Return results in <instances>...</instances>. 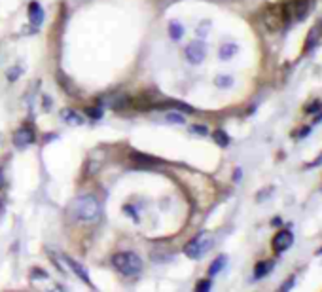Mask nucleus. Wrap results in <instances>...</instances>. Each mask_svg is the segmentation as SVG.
<instances>
[{"instance_id": "f257e3e1", "label": "nucleus", "mask_w": 322, "mask_h": 292, "mask_svg": "<svg viewBox=\"0 0 322 292\" xmlns=\"http://www.w3.org/2000/svg\"><path fill=\"white\" fill-rule=\"evenodd\" d=\"M72 215L82 222H95L101 216V203L95 196H82L72 203Z\"/></svg>"}, {"instance_id": "f03ea898", "label": "nucleus", "mask_w": 322, "mask_h": 292, "mask_svg": "<svg viewBox=\"0 0 322 292\" xmlns=\"http://www.w3.org/2000/svg\"><path fill=\"white\" fill-rule=\"evenodd\" d=\"M112 266L123 275H138L142 271V260L135 252H118L112 256Z\"/></svg>"}, {"instance_id": "7ed1b4c3", "label": "nucleus", "mask_w": 322, "mask_h": 292, "mask_svg": "<svg viewBox=\"0 0 322 292\" xmlns=\"http://www.w3.org/2000/svg\"><path fill=\"white\" fill-rule=\"evenodd\" d=\"M211 247H213V235L209 231H201L184 247V254L192 260H197V258L205 256L211 250Z\"/></svg>"}, {"instance_id": "20e7f679", "label": "nucleus", "mask_w": 322, "mask_h": 292, "mask_svg": "<svg viewBox=\"0 0 322 292\" xmlns=\"http://www.w3.org/2000/svg\"><path fill=\"white\" fill-rule=\"evenodd\" d=\"M309 0H290L282 4V17L290 21H303V17L309 12Z\"/></svg>"}, {"instance_id": "39448f33", "label": "nucleus", "mask_w": 322, "mask_h": 292, "mask_svg": "<svg viewBox=\"0 0 322 292\" xmlns=\"http://www.w3.org/2000/svg\"><path fill=\"white\" fill-rule=\"evenodd\" d=\"M207 57V44L203 40H193L186 47V59L192 65H199L203 63V59Z\"/></svg>"}, {"instance_id": "423d86ee", "label": "nucleus", "mask_w": 322, "mask_h": 292, "mask_svg": "<svg viewBox=\"0 0 322 292\" xmlns=\"http://www.w3.org/2000/svg\"><path fill=\"white\" fill-rule=\"evenodd\" d=\"M292 243H294L292 231L280 230V231L275 233V237H273V241H271V247H273V250H275L277 254H282V252H286L288 248L292 247Z\"/></svg>"}, {"instance_id": "0eeeda50", "label": "nucleus", "mask_w": 322, "mask_h": 292, "mask_svg": "<svg viewBox=\"0 0 322 292\" xmlns=\"http://www.w3.org/2000/svg\"><path fill=\"white\" fill-rule=\"evenodd\" d=\"M34 142V131L31 127H19L15 133H14V144L17 148H27L29 144Z\"/></svg>"}, {"instance_id": "6e6552de", "label": "nucleus", "mask_w": 322, "mask_h": 292, "mask_svg": "<svg viewBox=\"0 0 322 292\" xmlns=\"http://www.w3.org/2000/svg\"><path fill=\"white\" fill-rule=\"evenodd\" d=\"M63 260H64V264H66V268H68V270L72 271L74 275H78V277H80V279H82V281H84L86 285H89V287H91V281H89V275H87V271L84 270V266H82V264L74 262V260H72V258H68L66 254H63Z\"/></svg>"}, {"instance_id": "1a4fd4ad", "label": "nucleus", "mask_w": 322, "mask_h": 292, "mask_svg": "<svg viewBox=\"0 0 322 292\" xmlns=\"http://www.w3.org/2000/svg\"><path fill=\"white\" fill-rule=\"evenodd\" d=\"M282 21H284L282 12H280V14H275L273 8H269L267 14H265V17H263V23H265V27H267L269 31H279L280 27H282Z\"/></svg>"}, {"instance_id": "9d476101", "label": "nucleus", "mask_w": 322, "mask_h": 292, "mask_svg": "<svg viewBox=\"0 0 322 292\" xmlns=\"http://www.w3.org/2000/svg\"><path fill=\"white\" fill-rule=\"evenodd\" d=\"M29 19L34 27H40L44 21V10L38 2H31L29 4Z\"/></svg>"}, {"instance_id": "9b49d317", "label": "nucleus", "mask_w": 322, "mask_h": 292, "mask_svg": "<svg viewBox=\"0 0 322 292\" xmlns=\"http://www.w3.org/2000/svg\"><path fill=\"white\" fill-rule=\"evenodd\" d=\"M275 268V262L273 260H260L256 266H254V279H261L265 277L267 273H271Z\"/></svg>"}, {"instance_id": "f8f14e48", "label": "nucleus", "mask_w": 322, "mask_h": 292, "mask_svg": "<svg viewBox=\"0 0 322 292\" xmlns=\"http://www.w3.org/2000/svg\"><path fill=\"white\" fill-rule=\"evenodd\" d=\"M61 118H63V122H66L68 125H84V116L78 114L76 110H72V108L63 110V112H61Z\"/></svg>"}, {"instance_id": "ddd939ff", "label": "nucleus", "mask_w": 322, "mask_h": 292, "mask_svg": "<svg viewBox=\"0 0 322 292\" xmlns=\"http://www.w3.org/2000/svg\"><path fill=\"white\" fill-rule=\"evenodd\" d=\"M319 38H321V27L317 25V27H313V29L309 31V34H307V38H305V44H303V49H305V51H311L315 46L319 44Z\"/></svg>"}, {"instance_id": "4468645a", "label": "nucleus", "mask_w": 322, "mask_h": 292, "mask_svg": "<svg viewBox=\"0 0 322 292\" xmlns=\"http://www.w3.org/2000/svg\"><path fill=\"white\" fill-rule=\"evenodd\" d=\"M226 262H228V256H226V254H220L215 262L211 264V268H209V277H215V275H218L220 271L224 270Z\"/></svg>"}, {"instance_id": "2eb2a0df", "label": "nucleus", "mask_w": 322, "mask_h": 292, "mask_svg": "<svg viewBox=\"0 0 322 292\" xmlns=\"http://www.w3.org/2000/svg\"><path fill=\"white\" fill-rule=\"evenodd\" d=\"M237 51H239V46L237 44H224V46H220L218 55H220V59L228 61V59H231V57L235 55Z\"/></svg>"}, {"instance_id": "dca6fc26", "label": "nucleus", "mask_w": 322, "mask_h": 292, "mask_svg": "<svg viewBox=\"0 0 322 292\" xmlns=\"http://www.w3.org/2000/svg\"><path fill=\"white\" fill-rule=\"evenodd\" d=\"M169 34H171L172 40H180L182 34H184V27L178 21H171L169 23Z\"/></svg>"}, {"instance_id": "f3484780", "label": "nucleus", "mask_w": 322, "mask_h": 292, "mask_svg": "<svg viewBox=\"0 0 322 292\" xmlns=\"http://www.w3.org/2000/svg\"><path fill=\"white\" fill-rule=\"evenodd\" d=\"M213 138L216 140V144L222 146V148L230 146V135H228L226 131H222V129H216L215 133H213Z\"/></svg>"}, {"instance_id": "a211bd4d", "label": "nucleus", "mask_w": 322, "mask_h": 292, "mask_svg": "<svg viewBox=\"0 0 322 292\" xmlns=\"http://www.w3.org/2000/svg\"><path fill=\"white\" fill-rule=\"evenodd\" d=\"M215 84L218 88H231V86H233V78H231V76H226V74H220V76H216Z\"/></svg>"}, {"instance_id": "6ab92c4d", "label": "nucleus", "mask_w": 322, "mask_h": 292, "mask_svg": "<svg viewBox=\"0 0 322 292\" xmlns=\"http://www.w3.org/2000/svg\"><path fill=\"white\" fill-rule=\"evenodd\" d=\"M133 159L137 163H142V165H152V163H159V159H153V157H148L144 154H133Z\"/></svg>"}, {"instance_id": "aec40b11", "label": "nucleus", "mask_w": 322, "mask_h": 292, "mask_svg": "<svg viewBox=\"0 0 322 292\" xmlns=\"http://www.w3.org/2000/svg\"><path fill=\"white\" fill-rule=\"evenodd\" d=\"M165 120H167L169 123H178V125L184 123V116H180V114H176V112H169L165 116Z\"/></svg>"}, {"instance_id": "412c9836", "label": "nucleus", "mask_w": 322, "mask_h": 292, "mask_svg": "<svg viewBox=\"0 0 322 292\" xmlns=\"http://www.w3.org/2000/svg\"><path fill=\"white\" fill-rule=\"evenodd\" d=\"M319 110H322V105H321V101H313L307 108H305V114H317Z\"/></svg>"}, {"instance_id": "4be33fe9", "label": "nucleus", "mask_w": 322, "mask_h": 292, "mask_svg": "<svg viewBox=\"0 0 322 292\" xmlns=\"http://www.w3.org/2000/svg\"><path fill=\"white\" fill-rule=\"evenodd\" d=\"M195 291H197V292H207V291H211V279H205V281L197 283Z\"/></svg>"}, {"instance_id": "5701e85b", "label": "nucleus", "mask_w": 322, "mask_h": 292, "mask_svg": "<svg viewBox=\"0 0 322 292\" xmlns=\"http://www.w3.org/2000/svg\"><path fill=\"white\" fill-rule=\"evenodd\" d=\"M49 275L46 273V271L38 270V268H34V270H31V279H47Z\"/></svg>"}, {"instance_id": "b1692460", "label": "nucleus", "mask_w": 322, "mask_h": 292, "mask_svg": "<svg viewBox=\"0 0 322 292\" xmlns=\"http://www.w3.org/2000/svg\"><path fill=\"white\" fill-rule=\"evenodd\" d=\"M294 283H296V279H294V275H290V277L286 279V283H282V285H280V291L282 292L290 291V289L294 287Z\"/></svg>"}, {"instance_id": "393cba45", "label": "nucleus", "mask_w": 322, "mask_h": 292, "mask_svg": "<svg viewBox=\"0 0 322 292\" xmlns=\"http://www.w3.org/2000/svg\"><path fill=\"white\" fill-rule=\"evenodd\" d=\"M87 116H91V118H95V120H99V118H103V110L101 108H86Z\"/></svg>"}, {"instance_id": "a878e982", "label": "nucleus", "mask_w": 322, "mask_h": 292, "mask_svg": "<svg viewBox=\"0 0 322 292\" xmlns=\"http://www.w3.org/2000/svg\"><path fill=\"white\" fill-rule=\"evenodd\" d=\"M19 74H21V68H17V67L12 68V70L8 72V80H10V82H14V80H15V78H17Z\"/></svg>"}, {"instance_id": "bb28decb", "label": "nucleus", "mask_w": 322, "mask_h": 292, "mask_svg": "<svg viewBox=\"0 0 322 292\" xmlns=\"http://www.w3.org/2000/svg\"><path fill=\"white\" fill-rule=\"evenodd\" d=\"M311 131H313V125H307V127H303V129H300V131L296 133V137H298V138H303V137L309 135Z\"/></svg>"}, {"instance_id": "cd10ccee", "label": "nucleus", "mask_w": 322, "mask_h": 292, "mask_svg": "<svg viewBox=\"0 0 322 292\" xmlns=\"http://www.w3.org/2000/svg\"><path fill=\"white\" fill-rule=\"evenodd\" d=\"M192 131L193 133H199V135H207V133H209V129H207L205 125H193Z\"/></svg>"}, {"instance_id": "c85d7f7f", "label": "nucleus", "mask_w": 322, "mask_h": 292, "mask_svg": "<svg viewBox=\"0 0 322 292\" xmlns=\"http://www.w3.org/2000/svg\"><path fill=\"white\" fill-rule=\"evenodd\" d=\"M322 163V154L319 157H317V159H315V161H313V163H311V165H315V167H317V165H321Z\"/></svg>"}, {"instance_id": "c756f323", "label": "nucleus", "mask_w": 322, "mask_h": 292, "mask_svg": "<svg viewBox=\"0 0 322 292\" xmlns=\"http://www.w3.org/2000/svg\"><path fill=\"white\" fill-rule=\"evenodd\" d=\"M4 186V173H2V169H0V188Z\"/></svg>"}, {"instance_id": "7c9ffc66", "label": "nucleus", "mask_w": 322, "mask_h": 292, "mask_svg": "<svg viewBox=\"0 0 322 292\" xmlns=\"http://www.w3.org/2000/svg\"><path fill=\"white\" fill-rule=\"evenodd\" d=\"M235 180H239L241 179V169H237V173H235V177H233Z\"/></svg>"}, {"instance_id": "2f4dec72", "label": "nucleus", "mask_w": 322, "mask_h": 292, "mask_svg": "<svg viewBox=\"0 0 322 292\" xmlns=\"http://www.w3.org/2000/svg\"><path fill=\"white\" fill-rule=\"evenodd\" d=\"M271 224H273V226H279V224H280V218H275V220H273Z\"/></svg>"}, {"instance_id": "473e14b6", "label": "nucleus", "mask_w": 322, "mask_h": 292, "mask_svg": "<svg viewBox=\"0 0 322 292\" xmlns=\"http://www.w3.org/2000/svg\"><path fill=\"white\" fill-rule=\"evenodd\" d=\"M2 213H4V205H2V201H0V216H2Z\"/></svg>"}, {"instance_id": "72a5a7b5", "label": "nucleus", "mask_w": 322, "mask_h": 292, "mask_svg": "<svg viewBox=\"0 0 322 292\" xmlns=\"http://www.w3.org/2000/svg\"><path fill=\"white\" fill-rule=\"evenodd\" d=\"M317 254H322V248H319V252H317Z\"/></svg>"}]
</instances>
